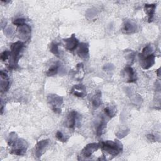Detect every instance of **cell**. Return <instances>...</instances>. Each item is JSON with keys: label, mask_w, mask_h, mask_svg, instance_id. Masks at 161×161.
Listing matches in <instances>:
<instances>
[{"label": "cell", "mask_w": 161, "mask_h": 161, "mask_svg": "<svg viewBox=\"0 0 161 161\" xmlns=\"http://www.w3.org/2000/svg\"><path fill=\"white\" fill-rule=\"evenodd\" d=\"M17 140H18L17 134L15 132H11L9 136H8V139H7L8 144L11 147Z\"/></svg>", "instance_id": "obj_23"}, {"label": "cell", "mask_w": 161, "mask_h": 161, "mask_svg": "<svg viewBox=\"0 0 161 161\" xmlns=\"http://www.w3.org/2000/svg\"><path fill=\"white\" fill-rule=\"evenodd\" d=\"M47 102L50 108L56 113H61V106L63 104V97L55 94H50L47 96Z\"/></svg>", "instance_id": "obj_3"}, {"label": "cell", "mask_w": 161, "mask_h": 161, "mask_svg": "<svg viewBox=\"0 0 161 161\" xmlns=\"http://www.w3.org/2000/svg\"><path fill=\"white\" fill-rule=\"evenodd\" d=\"M77 55L82 60H87L89 58V44L87 43H80L77 50Z\"/></svg>", "instance_id": "obj_11"}, {"label": "cell", "mask_w": 161, "mask_h": 161, "mask_svg": "<svg viewBox=\"0 0 161 161\" xmlns=\"http://www.w3.org/2000/svg\"><path fill=\"white\" fill-rule=\"evenodd\" d=\"M10 55V52L8 51V50H4V52H3L1 53V55H0V58L2 61L4 62L6 61L9 57Z\"/></svg>", "instance_id": "obj_27"}, {"label": "cell", "mask_w": 161, "mask_h": 161, "mask_svg": "<svg viewBox=\"0 0 161 161\" xmlns=\"http://www.w3.org/2000/svg\"><path fill=\"white\" fill-rule=\"evenodd\" d=\"M160 69L159 68V69L157 70V76H158V77L160 76Z\"/></svg>", "instance_id": "obj_31"}, {"label": "cell", "mask_w": 161, "mask_h": 161, "mask_svg": "<svg viewBox=\"0 0 161 161\" xmlns=\"http://www.w3.org/2000/svg\"><path fill=\"white\" fill-rule=\"evenodd\" d=\"M23 47L24 44L21 41H17L11 44L9 55V67L11 69H15L18 66L20 53Z\"/></svg>", "instance_id": "obj_2"}, {"label": "cell", "mask_w": 161, "mask_h": 161, "mask_svg": "<svg viewBox=\"0 0 161 161\" xmlns=\"http://www.w3.org/2000/svg\"><path fill=\"white\" fill-rule=\"evenodd\" d=\"M140 66L144 70H147L152 67L155 64V56L153 54L143 56L139 54Z\"/></svg>", "instance_id": "obj_5"}, {"label": "cell", "mask_w": 161, "mask_h": 161, "mask_svg": "<svg viewBox=\"0 0 161 161\" xmlns=\"http://www.w3.org/2000/svg\"><path fill=\"white\" fill-rule=\"evenodd\" d=\"M101 148L111 156H117L123 151V145L118 140H106L100 143Z\"/></svg>", "instance_id": "obj_1"}, {"label": "cell", "mask_w": 161, "mask_h": 161, "mask_svg": "<svg viewBox=\"0 0 161 161\" xmlns=\"http://www.w3.org/2000/svg\"><path fill=\"white\" fill-rule=\"evenodd\" d=\"M50 51L55 55L58 57L60 55V52L58 50V45L57 43L52 42L50 45Z\"/></svg>", "instance_id": "obj_24"}, {"label": "cell", "mask_w": 161, "mask_h": 161, "mask_svg": "<svg viewBox=\"0 0 161 161\" xmlns=\"http://www.w3.org/2000/svg\"><path fill=\"white\" fill-rule=\"evenodd\" d=\"M71 94L79 97H83L86 94V88L83 84L74 85L70 91Z\"/></svg>", "instance_id": "obj_14"}, {"label": "cell", "mask_w": 161, "mask_h": 161, "mask_svg": "<svg viewBox=\"0 0 161 161\" xmlns=\"http://www.w3.org/2000/svg\"><path fill=\"white\" fill-rule=\"evenodd\" d=\"M60 68V64L57 62L53 65H52L48 70V71L46 73V75L48 77H52L55 75H56L59 70Z\"/></svg>", "instance_id": "obj_20"}, {"label": "cell", "mask_w": 161, "mask_h": 161, "mask_svg": "<svg viewBox=\"0 0 161 161\" xmlns=\"http://www.w3.org/2000/svg\"><path fill=\"white\" fill-rule=\"evenodd\" d=\"M139 30V26L136 22L131 19L125 20L123 24L122 31L126 34H132L136 33Z\"/></svg>", "instance_id": "obj_6"}, {"label": "cell", "mask_w": 161, "mask_h": 161, "mask_svg": "<svg viewBox=\"0 0 161 161\" xmlns=\"http://www.w3.org/2000/svg\"><path fill=\"white\" fill-rule=\"evenodd\" d=\"M18 30L19 33L23 36H28L31 33V27L26 23L23 24L19 26H18Z\"/></svg>", "instance_id": "obj_19"}, {"label": "cell", "mask_w": 161, "mask_h": 161, "mask_svg": "<svg viewBox=\"0 0 161 161\" xmlns=\"http://www.w3.org/2000/svg\"><path fill=\"white\" fill-rule=\"evenodd\" d=\"M106 123H107V121H106V118L104 116H102V118L100 120V122L96 128V135L97 136H100L103 134V133L106 126Z\"/></svg>", "instance_id": "obj_18"}, {"label": "cell", "mask_w": 161, "mask_h": 161, "mask_svg": "<svg viewBox=\"0 0 161 161\" xmlns=\"http://www.w3.org/2000/svg\"><path fill=\"white\" fill-rule=\"evenodd\" d=\"M91 104L94 108H98L101 104V92L97 90L91 98Z\"/></svg>", "instance_id": "obj_17"}, {"label": "cell", "mask_w": 161, "mask_h": 161, "mask_svg": "<svg viewBox=\"0 0 161 161\" xmlns=\"http://www.w3.org/2000/svg\"><path fill=\"white\" fill-rule=\"evenodd\" d=\"M124 77L126 79V82L128 83L135 82L137 80L136 73L135 70L130 66H126L123 72Z\"/></svg>", "instance_id": "obj_9"}, {"label": "cell", "mask_w": 161, "mask_h": 161, "mask_svg": "<svg viewBox=\"0 0 161 161\" xmlns=\"http://www.w3.org/2000/svg\"><path fill=\"white\" fill-rule=\"evenodd\" d=\"M156 9V4H146L144 6L145 12L147 13L148 16V22H151L153 20L155 12Z\"/></svg>", "instance_id": "obj_15"}, {"label": "cell", "mask_w": 161, "mask_h": 161, "mask_svg": "<svg viewBox=\"0 0 161 161\" xmlns=\"http://www.w3.org/2000/svg\"><path fill=\"white\" fill-rule=\"evenodd\" d=\"M147 138L148 140H149L150 141H155L156 140V138H155V136L154 135H152V134H148L147 135Z\"/></svg>", "instance_id": "obj_30"}, {"label": "cell", "mask_w": 161, "mask_h": 161, "mask_svg": "<svg viewBox=\"0 0 161 161\" xmlns=\"http://www.w3.org/2000/svg\"><path fill=\"white\" fill-rule=\"evenodd\" d=\"M104 114L106 116V117H108L110 119L115 116L116 111V109L114 107L107 106L104 109Z\"/></svg>", "instance_id": "obj_21"}, {"label": "cell", "mask_w": 161, "mask_h": 161, "mask_svg": "<svg viewBox=\"0 0 161 161\" xmlns=\"http://www.w3.org/2000/svg\"><path fill=\"white\" fill-rule=\"evenodd\" d=\"M28 146V143L25 140L18 138L15 143L11 146L12 148L11 150V153L19 156L23 155L26 152Z\"/></svg>", "instance_id": "obj_4"}, {"label": "cell", "mask_w": 161, "mask_h": 161, "mask_svg": "<svg viewBox=\"0 0 161 161\" xmlns=\"http://www.w3.org/2000/svg\"><path fill=\"white\" fill-rule=\"evenodd\" d=\"M56 137L57 138L60 140V142H65L67 141V138L64 135V134L60 131H58L57 133H56Z\"/></svg>", "instance_id": "obj_29"}, {"label": "cell", "mask_w": 161, "mask_h": 161, "mask_svg": "<svg viewBox=\"0 0 161 161\" xmlns=\"http://www.w3.org/2000/svg\"><path fill=\"white\" fill-rule=\"evenodd\" d=\"M79 115L75 111H71L67 115L66 125L69 128H74L79 121Z\"/></svg>", "instance_id": "obj_12"}, {"label": "cell", "mask_w": 161, "mask_h": 161, "mask_svg": "<svg viewBox=\"0 0 161 161\" xmlns=\"http://www.w3.org/2000/svg\"><path fill=\"white\" fill-rule=\"evenodd\" d=\"M134 58H135V54L132 51L127 52V53H126V58L127 59V61L130 64H133Z\"/></svg>", "instance_id": "obj_25"}, {"label": "cell", "mask_w": 161, "mask_h": 161, "mask_svg": "<svg viewBox=\"0 0 161 161\" xmlns=\"http://www.w3.org/2000/svg\"><path fill=\"white\" fill-rule=\"evenodd\" d=\"M84 69L82 63H79L76 65L75 70L74 72V76L76 80H82L84 76Z\"/></svg>", "instance_id": "obj_16"}, {"label": "cell", "mask_w": 161, "mask_h": 161, "mask_svg": "<svg viewBox=\"0 0 161 161\" xmlns=\"http://www.w3.org/2000/svg\"><path fill=\"white\" fill-rule=\"evenodd\" d=\"M13 23L14 25L17 26V27H18V26H19L23 25V24L26 23V19H24V18H17V19L13 20Z\"/></svg>", "instance_id": "obj_26"}, {"label": "cell", "mask_w": 161, "mask_h": 161, "mask_svg": "<svg viewBox=\"0 0 161 161\" xmlns=\"http://www.w3.org/2000/svg\"><path fill=\"white\" fill-rule=\"evenodd\" d=\"M101 147L100 143H91L86 145L82 150L81 155L85 157H89L92 154L97 151Z\"/></svg>", "instance_id": "obj_8"}, {"label": "cell", "mask_w": 161, "mask_h": 161, "mask_svg": "<svg viewBox=\"0 0 161 161\" xmlns=\"http://www.w3.org/2000/svg\"><path fill=\"white\" fill-rule=\"evenodd\" d=\"M65 48L70 51L74 50L79 45V40L75 37L74 34H72L70 37L64 39Z\"/></svg>", "instance_id": "obj_10"}, {"label": "cell", "mask_w": 161, "mask_h": 161, "mask_svg": "<svg viewBox=\"0 0 161 161\" xmlns=\"http://www.w3.org/2000/svg\"><path fill=\"white\" fill-rule=\"evenodd\" d=\"M154 50H155L154 46L152 45H148L143 48V49L142 50V52L141 53H140V55L145 56V55H148L150 54H153V53Z\"/></svg>", "instance_id": "obj_22"}, {"label": "cell", "mask_w": 161, "mask_h": 161, "mask_svg": "<svg viewBox=\"0 0 161 161\" xmlns=\"http://www.w3.org/2000/svg\"><path fill=\"white\" fill-rule=\"evenodd\" d=\"M129 132V130H123L121 131H118L117 133H116V136L119 138H122L123 137H125V136H126L128 135Z\"/></svg>", "instance_id": "obj_28"}, {"label": "cell", "mask_w": 161, "mask_h": 161, "mask_svg": "<svg viewBox=\"0 0 161 161\" xmlns=\"http://www.w3.org/2000/svg\"><path fill=\"white\" fill-rule=\"evenodd\" d=\"M1 76V92H6L10 86V82L9 80L8 75L6 72L1 70L0 72Z\"/></svg>", "instance_id": "obj_13"}, {"label": "cell", "mask_w": 161, "mask_h": 161, "mask_svg": "<svg viewBox=\"0 0 161 161\" xmlns=\"http://www.w3.org/2000/svg\"><path fill=\"white\" fill-rule=\"evenodd\" d=\"M49 144V140L45 139L39 141L36 145H35V150H34V155L35 157L39 158L45 152L46 150L47 147Z\"/></svg>", "instance_id": "obj_7"}]
</instances>
